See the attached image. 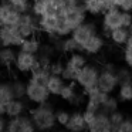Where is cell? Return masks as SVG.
<instances>
[{"instance_id":"cell-1","label":"cell","mask_w":132,"mask_h":132,"mask_svg":"<svg viewBox=\"0 0 132 132\" xmlns=\"http://www.w3.org/2000/svg\"><path fill=\"white\" fill-rule=\"evenodd\" d=\"M29 115L31 117L37 131H50V129H53L57 125L55 111L48 102L34 105L29 111Z\"/></svg>"},{"instance_id":"cell-2","label":"cell","mask_w":132,"mask_h":132,"mask_svg":"<svg viewBox=\"0 0 132 132\" xmlns=\"http://www.w3.org/2000/svg\"><path fill=\"white\" fill-rule=\"evenodd\" d=\"M117 68L114 63H106L102 65L100 71V77H98L97 87L101 91L106 92V94H114L117 91L118 85H119V78L117 74Z\"/></svg>"},{"instance_id":"cell-3","label":"cell","mask_w":132,"mask_h":132,"mask_svg":"<svg viewBox=\"0 0 132 132\" xmlns=\"http://www.w3.org/2000/svg\"><path fill=\"white\" fill-rule=\"evenodd\" d=\"M100 71H101L100 67L87 63L85 65L77 72L75 84H77L82 91H87V89H89V88H94V87H97Z\"/></svg>"},{"instance_id":"cell-4","label":"cell","mask_w":132,"mask_h":132,"mask_svg":"<svg viewBox=\"0 0 132 132\" xmlns=\"http://www.w3.org/2000/svg\"><path fill=\"white\" fill-rule=\"evenodd\" d=\"M50 92L47 89V87L44 84L36 82V81L30 80L27 81V87H26V101L33 105H40V104L48 102L50 100Z\"/></svg>"},{"instance_id":"cell-5","label":"cell","mask_w":132,"mask_h":132,"mask_svg":"<svg viewBox=\"0 0 132 132\" xmlns=\"http://www.w3.org/2000/svg\"><path fill=\"white\" fill-rule=\"evenodd\" d=\"M102 20H101V34L108 38L111 30L122 27V10L118 7H112L102 13Z\"/></svg>"},{"instance_id":"cell-6","label":"cell","mask_w":132,"mask_h":132,"mask_svg":"<svg viewBox=\"0 0 132 132\" xmlns=\"http://www.w3.org/2000/svg\"><path fill=\"white\" fill-rule=\"evenodd\" d=\"M24 37L19 31L17 26H2L0 27V47H19L21 46Z\"/></svg>"},{"instance_id":"cell-7","label":"cell","mask_w":132,"mask_h":132,"mask_svg":"<svg viewBox=\"0 0 132 132\" xmlns=\"http://www.w3.org/2000/svg\"><path fill=\"white\" fill-rule=\"evenodd\" d=\"M19 31L21 33L23 37H30V36H36L37 33H40V27H38V17L34 16L31 12L21 13L20 21L17 24Z\"/></svg>"},{"instance_id":"cell-8","label":"cell","mask_w":132,"mask_h":132,"mask_svg":"<svg viewBox=\"0 0 132 132\" xmlns=\"http://www.w3.org/2000/svg\"><path fill=\"white\" fill-rule=\"evenodd\" d=\"M7 132H33L37 131L36 125L33 122L31 117L27 114L19 115V117H13L7 119V126H6Z\"/></svg>"},{"instance_id":"cell-9","label":"cell","mask_w":132,"mask_h":132,"mask_svg":"<svg viewBox=\"0 0 132 132\" xmlns=\"http://www.w3.org/2000/svg\"><path fill=\"white\" fill-rule=\"evenodd\" d=\"M21 17V12L10 3L0 0V27L2 26H17Z\"/></svg>"},{"instance_id":"cell-10","label":"cell","mask_w":132,"mask_h":132,"mask_svg":"<svg viewBox=\"0 0 132 132\" xmlns=\"http://www.w3.org/2000/svg\"><path fill=\"white\" fill-rule=\"evenodd\" d=\"M60 16H63V17L65 19L67 23H68L72 29H75L77 26H80L84 21H87V16L88 14H87L85 9H84L82 3H81V4H75V6L63 9V12H61Z\"/></svg>"},{"instance_id":"cell-11","label":"cell","mask_w":132,"mask_h":132,"mask_svg":"<svg viewBox=\"0 0 132 132\" xmlns=\"http://www.w3.org/2000/svg\"><path fill=\"white\" fill-rule=\"evenodd\" d=\"M98 33V27H97V23L95 21H84L82 24L77 26L71 33V37L77 41L80 46H84L89 38L92 37L94 34Z\"/></svg>"},{"instance_id":"cell-12","label":"cell","mask_w":132,"mask_h":132,"mask_svg":"<svg viewBox=\"0 0 132 132\" xmlns=\"http://www.w3.org/2000/svg\"><path fill=\"white\" fill-rule=\"evenodd\" d=\"M36 61H37V54L19 50L13 67H14V70L17 72H20V74H30L33 67H34V64H36Z\"/></svg>"},{"instance_id":"cell-13","label":"cell","mask_w":132,"mask_h":132,"mask_svg":"<svg viewBox=\"0 0 132 132\" xmlns=\"http://www.w3.org/2000/svg\"><path fill=\"white\" fill-rule=\"evenodd\" d=\"M105 37L101 33H97L82 46V53L87 55H97L105 48Z\"/></svg>"},{"instance_id":"cell-14","label":"cell","mask_w":132,"mask_h":132,"mask_svg":"<svg viewBox=\"0 0 132 132\" xmlns=\"http://www.w3.org/2000/svg\"><path fill=\"white\" fill-rule=\"evenodd\" d=\"M58 17L60 16H53V14H44L41 17H38V27L40 31L43 34L48 36H54L55 30H57V24H58Z\"/></svg>"},{"instance_id":"cell-15","label":"cell","mask_w":132,"mask_h":132,"mask_svg":"<svg viewBox=\"0 0 132 132\" xmlns=\"http://www.w3.org/2000/svg\"><path fill=\"white\" fill-rule=\"evenodd\" d=\"M87 131H91V132H111V131H114L111 122H109V114L98 111L97 117H95V121L92 122V125Z\"/></svg>"},{"instance_id":"cell-16","label":"cell","mask_w":132,"mask_h":132,"mask_svg":"<svg viewBox=\"0 0 132 132\" xmlns=\"http://www.w3.org/2000/svg\"><path fill=\"white\" fill-rule=\"evenodd\" d=\"M14 98L12 81H0V114L6 115V106Z\"/></svg>"},{"instance_id":"cell-17","label":"cell","mask_w":132,"mask_h":132,"mask_svg":"<svg viewBox=\"0 0 132 132\" xmlns=\"http://www.w3.org/2000/svg\"><path fill=\"white\" fill-rule=\"evenodd\" d=\"M88 63V60H87V54L82 51H75V53H71V54H68V57H67V60L64 61V64H65L67 68L72 70V71L78 72L81 68H82L85 64Z\"/></svg>"},{"instance_id":"cell-18","label":"cell","mask_w":132,"mask_h":132,"mask_svg":"<svg viewBox=\"0 0 132 132\" xmlns=\"http://www.w3.org/2000/svg\"><path fill=\"white\" fill-rule=\"evenodd\" d=\"M24 100L26 98H13L6 106V117L13 118V117H19V115L26 114L27 106H26Z\"/></svg>"},{"instance_id":"cell-19","label":"cell","mask_w":132,"mask_h":132,"mask_svg":"<svg viewBox=\"0 0 132 132\" xmlns=\"http://www.w3.org/2000/svg\"><path fill=\"white\" fill-rule=\"evenodd\" d=\"M65 129L71 132H82L87 129V123L84 121V115L82 111H74L71 112V117H70L68 123L65 125Z\"/></svg>"},{"instance_id":"cell-20","label":"cell","mask_w":132,"mask_h":132,"mask_svg":"<svg viewBox=\"0 0 132 132\" xmlns=\"http://www.w3.org/2000/svg\"><path fill=\"white\" fill-rule=\"evenodd\" d=\"M129 36H131V33H129V30L126 27H118V29L111 30L108 38L111 40L112 44H115L118 47H123V44L128 41Z\"/></svg>"},{"instance_id":"cell-21","label":"cell","mask_w":132,"mask_h":132,"mask_svg":"<svg viewBox=\"0 0 132 132\" xmlns=\"http://www.w3.org/2000/svg\"><path fill=\"white\" fill-rule=\"evenodd\" d=\"M64 84H65V81H64V78L61 77V75L50 74L48 80H47V82H46V87H47V89H48L50 95L58 97L61 89H63V87H64Z\"/></svg>"},{"instance_id":"cell-22","label":"cell","mask_w":132,"mask_h":132,"mask_svg":"<svg viewBox=\"0 0 132 132\" xmlns=\"http://www.w3.org/2000/svg\"><path fill=\"white\" fill-rule=\"evenodd\" d=\"M117 98L119 102H132V80L121 81L117 88Z\"/></svg>"},{"instance_id":"cell-23","label":"cell","mask_w":132,"mask_h":132,"mask_svg":"<svg viewBox=\"0 0 132 132\" xmlns=\"http://www.w3.org/2000/svg\"><path fill=\"white\" fill-rule=\"evenodd\" d=\"M17 57L16 47H0V65L12 67Z\"/></svg>"},{"instance_id":"cell-24","label":"cell","mask_w":132,"mask_h":132,"mask_svg":"<svg viewBox=\"0 0 132 132\" xmlns=\"http://www.w3.org/2000/svg\"><path fill=\"white\" fill-rule=\"evenodd\" d=\"M41 41L40 38L36 36H30V37H24L21 46L19 47V50H23V51H27V53H33V54H37L41 48Z\"/></svg>"},{"instance_id":"cell-25","label":"cell","mask_w":132,"mask_h":132,"mask_svg":"<svg viewBox=\"0 0 132 132\" xmlns=\"http://www.w3.org/2000/svg\"><path fill=\"white\" fill-rule=\"evenodd\" d=\"M82 6L85 9L87 14L92 16V17L102 16V13L105 12L100 0H82Z\"/></svg>"},{"instance_id":"cell-26","label":"cell","mask_w":132,"mask_h":132,"mask_svg":"<svg viewBox=\"0 0 132 132\" xmlns=\"http://www.w3.org/2000/svg\"><path fill=\"white\" fill-rule=\"evenodd\" d=\"M77 84L74 82V81H71V82H65L63 87V89H61L60 95L58 97L61 98L63 101H67V102H70V101L74 98V95L77 94Z\"/></svg>"},{"instance_id":"cell-27","label":"cell","mask_w":132,"mask_h":132,"mask_svg":"<svg viewBox=\"0 0 132 132\" xmlns=\"http://www.w3.org/2000/svg\"><path fill=\"white\" fill-rule=\"evenodd\" d=\"M72 27L70 26L68 23H67V20L63 17V16H60L58 17V24H57V30H55V36H58V37H68V36H71L72 33Z\"/></svg>"},{"instance_id":"cell-28","label":"cell","mask_w":132,"mask_h":132,"mask_svg":"<svg viewBox=\"0 0 132 132\" xmlns=\"http://www.w3.org/2000/svg\"><path fill=\"white\" fill-rule=\"evenodd\" d=\"M118 106H119V100H118L117 97H114L112 94H109L108 98H106V100L102 102V105H101V109H100V111L106 112V114H111L112 111L118 109Z\"/></svg>"},{"instance_id":"cell-29","label":"cell","mask_w":132,"mask_h":132,"mask_svg":"<svg viewBox=\"0 0 132 132\" xmlns=\"http://www.w3.org/2000/svg\"><path fill=\"white\" fill-rule=\"evenodd\" d=\"M122 58H123L125 65L132 70V34L129 36L128 41L122 47Z\"/></svg>"},{"instance_id":"cell-30","label":"cell","mask_w":132,"mask_h":132,"mask_svg":"<svg viewBox=\"0 0 132 132\" xmlns=\"http://www.w3.org/2000/svg\"><path fill=\"white\" fill-rule=\"evenodd\" d=\"M26 87H27V82H24V81L13 80L12 89H13V94H14V98H26Z\"/></svg>"},{"instance_id":"cell-31","label":"cell","mask_w":132,"mask_h":132,"mask_svg":"<svg viewBox=\"0 0 132 132\" xmlns=\"http://www.w3.org/2000/svg\"><path fill=\"white\" fill-rule=\"evenodd\" d=\"M123 119H125V115H123V112L119 111V109H115V111H112L111 114H109V122H111L114 131H117V132H118V126L122 123Z\"/></svg>"},{"instance_id":"cell-32","label":"cell","mask_w":132,"mask_h":132,"mask_svg":"<svg viewBox=\"0 0 132 132\" xmlns=\"http://www.w3.org/2000/svg\"><path fill=\"white\" fill-rule=\"evenodd\" d=\"M70 117H71V112H68L67 109H58L55 111V121H57V125L65 128V125L68 123Z\"/></svg>"},{"instance_id":"cell-33","label":"cell","mask_w":132,"mask_h":132,"mask_svg":"<svg viewBox=\"0 0 132 132\" xmlns=\"http://www.w3.org/2000/svg\"><path fill=\"white\" fill-rule=\"evenodd\" d=\"M7 3H10L12 6H14L17 10H20L21 13H26L30 10L31 6V0H4Z\"/></svg>"},{"instance_id":"cell-34","label":"cell","mask_w":132,"mask_h":132,"mask_svg":"<svg viewBox=\"0 0 132 132\" xmlns=\"http://www.w3.org/2000/svg\"><path fill=\"white\" fill-rule=\"evenodd\" d=\"M64 67H65V64L61 60H53L51 64H50V67H48V71H50V74L61 75L64 71Z\"/></svg>"},{"instance_id":"cell-35","label":"cell","mask_w":132,"mask_h":132,"mask_svg":"<svg viewBox=\"0 0 132 132\" xmlns=\"http://www.w3.org/2000/svg\"><path fill=\"white\" fill-rule=\"evenodd\" d=\"M117 74H118V78H119V82L121 81H128V80H132V70L129 67H118L117 68Z\"/></svg>"},{"instance_id":"cell-36","label":"cell","mask_w":132,"mask_h":132,"mask_svg":"<svg viewBox=\"0 0 132 132\" xmlns=\"http://www.w3.org/2000/svg\"><path fill=\"white\" fill-rule=\"evenodd\" d=\"M98 112L95 111H89V109H84L82 111V115H84V121H85L87 123V129L89 128V126L92 125V122L95 121V117H97Z\"/></svg>"},{"instance_id":"cell-37","label":"cell","mask_w":132,"mask_h":132,"mask_svg":"<svg viewBox=\"0 0 132 132\" xmlns=\"http://www.w3.org/2000/svg\"><path fill=\"white\" fill-rule=\"evenodd\" d=\"M118 132H132V117H125L119 126H118Z\"/></svg>"},{"instance_id":"cell-38","label":"cell","mask_w":132,"mask_h":132,"mask_svg":"<svg viewBox=\"0 0 132 132\" xmlns=\"http://www.w3.org/2000/svg\"><path fill=\"white\" fill-rule=\"evenodd\" d=\"M115 6L122 12H132V0H117Z\"/></svg>"},{"instance_id":"cell-39","label":"cell","mask_w":132,"mask_h":132,"mask_svg":"<svg viewBox=\"0 0 132 132\" xmlns=\"http://www.w3.org/2000/svg\"><path fill=\"white\" fill-rule=\"evenodd\" d=\"M61 77L64 78L65 82H71V81H74V82H75L77 72L72 71V70H70V68H67V67H64V71H63V74H61Z\"/></svg>"},{"instance_id":"cell-40","label":"cell","mask_w":132,"mask_h":132,"mask_svg":"<svg viewBox=\"0 0 132 132\" xmlns=\"http://www.w3.org/2000/svg\"><path fill=\"white\" fill-rule=\"evenodd\" d=\"M132 24V12H122V27L128 29Z\"/></svg>"},{"instance_id":"cell-41","label":"cell","mask_w":132,"mask_h":132,"mask_svg":"<svg viewBox=\"0 0 132 132\" xmlns=\"http://www.w3.org/2000/svg\"><path fill=\"white\" fill-rule=\"evenodd\" d=\"M61 4L63 9H67V7H71V6H75V4H81L82 0H58Z\"/></svg>"},{"instance_id":"cell-42","label":"cell","mask_w":132,"mask_h":132,"mask_svg":"<svg viewBox=\"0 0 132 132\" xmlns=\"http://www.w3.org/2000/svg\"><path fill=\"white\" fill-rule=\"evenodd\" d=\"M101 4H102L104 10H108V9H112V7H117L115 3H117V0H100Z\"/></svg>"},{"instance_id":"cell-43","label":"cell","mask_w":132,"mask_h":132,"mask_svg":"<svg viewBox=\"0 0 132 132\" xmlns=\"http://www.w3.org/2000/svg\"><path fill=\"white\" fill-rule=\"evenodd\" d=\"M7 119H9V118H7L6 115H2V114H0V132L6 131V126H7Z\"/></svg>"},{"instance_id":"cell-44","label":"cell","mask_w":132,"mask_h":132,"mask_svg":"<svg viewBox=\"0 0 132 132\" xmlns=\"http://www.w3.org/2000/svg\"><path fill=\"white\" fill-rule=\"evenodd\" d=\"M0 78H2V71H0Z\"/></svg>"}]
</instances>
